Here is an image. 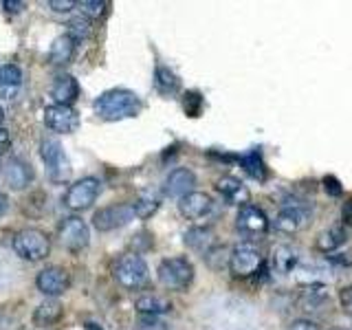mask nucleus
Listing matches in <instances>:
<instances>
[{
    "label": "nucleus",
    "instance_id": "f257e3e1",
    "mask_svg": "<svg viewBox=\"0 0 352 330\" xmlns=\"http://www.w3.org/2000/svg\"><path fill=\"white\" fill-rule=\"evenodd\" d=\"M95 115L104 121H121L132 119L143 110V102L137 93L128 91V88H113L106 91L95 99Z\"/></svg>",
    "mask_w": 352,
    "mask_h": 330
},
{
    "label": "nucleus",
    "instance_id": "f03ea898",
    "mask_svg": "<svg viewBox=\"0 0 352 330\" xmlns=\"http://www.w3.org/2000/svg\"><path fill=\"white\" fill-rule=\"evenodd\" d=\"M113 275L117 284L124 286L126 291H139L141 286H146L150 278V269L139 253H124V256L117 260Z\"/></svg>",
    "mask_w": 352,
    "mask_h": 330
},
{
    "label": "nucleus",
    "instance_id": "7ed1b4c3",
    "mask_svg": "<svg viewBox=\"0 0 352 330\" xmlns=\"http://www.w3.org/2000/svg\"><path fill=\"white\" fill-rule=\"evenodd\" d=\"M159 282L168 291H185L194 282V264L185 256H174L161 260L159 269Z\"/></svg>",
    "mask_w": 352,
    "mask_h": 330
},
{
    "label": "nucleus",
    "instance_id": "20e7f679",
    "mask_svg": "<svg viewBox=\"0 0 352 330\" xmlns=\"http://www.w3.org/2000/svg\"><path fill=\"white\" fill-rule=\"evenodd\" d=\"M14 251L27 262H42L51 253V240L40 229H22L14 236Z\"/></svg>",
    "mask_w": 352,
    "mask_h": 330
},
{
    "label": "nucleus",
    "instance_id": "39448f33",
    "mask_svg": "<svg viewBox=\"0 0 352 330\" xmlns=\"http://www.w3.org/2000/svg\"><path fill=\"white\" fill-rule=\"evenodd\" d=\"M40 157L47 165V172H49V179L53 183H64L71 179V163L66 159L64 148L58 139H44L42 146H40Z\"/></svg>",
    "mask_w": 352,
    "mask_h": 330
},
{
    "label": "nucleus",
    "instance_id": "423d86ee",
    "mask_svg": "<svg viewBox=\"0 0 352 330\" xmlns=\"http://www.w3.org/2000/svg\"><path fill=\"white\" fill-rule=\"evenodd\" d=\"M99 192H102V181L95 176H84V179L75 181L69 192L64 194V207H69L71 212H84V209L93 207Z\"/></svg>",
    "mask_w": 352,
    "mask_h": 330
},
{
    "label": "nucleus",
    "instance_id": "0eeeda50",
    "mask_svg": "<svg viewBox=\"0 0 352 330\" xmlns=\"http://www.w3.org/2000/svg\"><path fill=\"white\" fill-rule=\"evenodd\" d=\"M229 271L236 278H251L262 269V253L258 247L249 245V242H240L229 253Z\"/></svg>",
    "mask_w": 352,
    "mask_h": 330
},
{
    "label": "nucleus",
    "instance_id": "6e6552de",
    "mask_svg": "<svg viewBox=\"0 0 352 330\" xmlns=\"http://www.w3.org/2000/svg\"><path fill=\"white\" fill-rule=\"evenodd\" d=\"M58 238L64 249H69L71 253H80L91 242V229L80 216H66L58 225Z\"/></svg>",
    "mask_w": 352,
    "mask_h": 330
},
{
    "label": "nucleus",
    "instance_id": "1a4fd4ad",
    "mask_svg": "<svg viewBox=\"0 0 352 330\" xmlns=\"http://www.w3.org/2000/svg\"><path fill=\"white\" fill-rule=\"evenodd\" d=\"M311 223H313V214L304 205H286L275 216V229L286 236L300 234V231L311 227Z\"/></svg>",
    "mask_w": 352,
    "mask_h": 330
},
{
    "label": "nucleus",
    "instance_id": "9d476101",
    "mask_svg": "<svg viewBox=\"0 0 352 330\" xmlns=\"http://www.w3.org/2000/svg\"><path fill=\"white\" fill-rule=\"evenodd\" d=\"M44 126L58 135H73L80 128V115L73 106L51 104L44 108Z\"/></svg>",
    "mask_w": 352,
    "mask_h": 330
},
{
    "label": "nucleus",
    "instance_id": "9b49d317",
    "mask_svg": "<svg viewBox=\"0 0 352 330\" xmlns=\"http://www.w3.org/2000/svg\"><path fill=\"white\" fill-rule=\"evenodd\" d=\"M236 229L240 231L245 238H260L267 234L269 229V218L264 214V209H260L258 205H242L238 209L236 216Z\"/></svg>",
    "mask_w": 352,
    "mask_h": 330
},
{
    "label": "nucleus",
    "instance_id": "f8f14e48",
    "mask_svg": "<svg viewBox=\"0 0 352 330\" xmlns=\"http://www.w3.org/2000/svg\"><path fill=\"white\" fill-rule=\"evenodd\" d=\"M130 220H135V212H132V205L128 203H119V205H108V207H102L99 212H95L93 216V227L97 231H115V229H121L126 227Z\"/></svg>",
    "mask_w": 352,
    "mask_h": 330
},
{
    "label": "nucleus",
    "instance_id": "ddd939ff",
    "mask_svg": "<svg viewBox=\"0 0 352 330\" xmlns=\"http://www.w3.org/2000/svg\"><path fill=\"white\" fill-rule=\"evenodd\" d=\"M36 286H38V291L42 295L58 300L60 295H64L66 291L71 289V275L62 267H47V269H42L38 273Z\"/></svg>",
    "mask_w": 352,
    "mask_h": 330
},
{
    "label": "nucleus",
    "instance_id": "4468645a",
    "mask_svg": "<svg viewBox=\"0 0 352 330\" xmlns=\"http://www.w3.org/2000/svg\"><path fill=\"white\" fill-rule=\"evenodd\" d=\"M194 187H196V174L187 168H176L168 174V179H165L163 192H165V196L179 198L181 201L183 196L194 192Z\"/></svg>",
    "mask_w": 352,
    "mask_h": 330
},
{
    "label": "nucleus",
    "instance_id": "2eb2a0df",
    "mask_svg": "<svg viewBox=\"0 0 352 330\" xmlns=\"http://www.w3.org/2000/svg\"><path fill=\"white\" fill-rule=\"evenodd\" d=\"M212 196L205 192H190L187 196H183L179 201V212L187 218V220H201L203 216H207L212 212Z\"/></svg>",
    "mask_w": 352,
    "mask_h": 330
},
{
    "label": "nucleus",
    "instance_id": "dca6fc26",
    "mask_svg": "<svg viewBox=\"0 0 352 330\" xmlns=\"http://www.w3.org/2000/svg\"><path fill=\"white\" fill-rule=\"evenodd\" d=\"M5 181L14 192L25 190L33 181V168L22 159H9L5 165Z\"/></svg>",
    "mask_w": 352,
    "mask_h": 330
},
{
    "label": "nucleus",
    "instance_id": "f3484780",
    "mask_svg": "<svg viewBox=\"0 0 352 330\" xmlns=\"http://www.w3.org/2000/svg\"><path fill=\"white\" fill-rule=\"evenodd\" d=\"M216 190L218 194L225 198L229 205H247L249 203V190L247 185L242 183L236 176H223V179L216 181Z\"/></svg>",
    "mask_w": 352,
    "mask_h": 330
},
{
    "label": "nucleus",
    "instance_id": "a211bd4d",
    "mask_svg": "<svg viewBox=\"0 0 352 330\" xmlns=\"http://www.w3.org/2000/svg\"><path fill=\"white\" fill-rule=\"evenodd\" d=\"M51 97L60 106H73L80 97V84L73 75H60L51 88Z\"/></svg>",
    "mask_w": 352,
    "mask_h": 330
},
{
    "label": "nucleus",
    "instance_id": "6ab92c4d",
    "mask_svg": "<svg viewBox=\"0 0 352 330\" xmlns=\"http://www.w3.org/2000/svg\"><path fill=\"white\" fill-rule=\"evenodd\" d=\"M64 317V306L60 300H53V297H47L33 313V324L40 328H49L53 324H58Z\"/></svg>",
    "mask_w": 352,
    "mask_h": 330
},
{
    "label": "nucleus",
    "instance_id": "aec40b11",
    "mask_svg": "<svg viewBox=\"0 0 352 330\" xmlns=\"http://www.w3.org/2000/svg\"><path fill=\"white\" fill-rule=\"evenodd\" d=\"M22 86V71L16 64H5L0 66V97L11 99L16 97Z\"/></svg>",
    "mask_w": 352,
    "mask_h": 330
},
{
    "label": "nucleus",
    "instance_id": "412c9836",
    "mask_svg": "<svg viewBox=\"0 0 352 330\" xmlns=\"http://www.w3.org/2000/svg\"><path fill=\"white\" fill-rule=\"evenodd\" d=\"M75 55V42L66 36V33H62V36H58L53 40L51 44V51H49V62L53 66H66L71 64Z\"/></svg>",
    "mask_w": 352,
    "mask_h": 330
},
{
    "label": "nucleus",
    "instance_id": "4be33fe9",
    "mask_svg": "<svg viewBox=\"0 0 352 330\" xmlns=\"http://www.w3.org/2000/svg\"><path fill=\"white\" fill-rule=\"evenodd\" d=\"M346 238H348V234H346L344 227H339V225L328 227V229H324L322 234L317 236L315 249L322 251V253H333V251H337L341 245H344Z\"/></svg>",
    "mask_w": 352,
    "mask_h": 330
},
{
    "label": "nucleus",
    "instance_id": "5701e85b",
    "mask_svg": "<svg viewBox=\"0 0 352 330\" xmlns=\"http://www.w3.org/2000/svg\"><path fill=\"white\" fill-rule=\"evenodd\" d=\"M271 262H273V269L286 275V273H291L295 271L297 267V262H300V258H297V251L289 245H278L273 249L271 253Z\"/></svg>",
    "mask_w": 352,
    "mask_h": 330
},
{
    "label": "nucleus",
    "instance_id": "b1692460",
    "mask_svg": "<svg viewBox=\"0 0 352 330\" xmlns=\"http://www.w3.org/2000/svg\"><path fill=\"white\" fill-rule=\"evenodd\" d=\"M170 308H172L170 300H165V297L154 295V293L143 295V297H139V300H137V311L141 315H146V317H157L161 313H168Z\"/></svg>",
    "mask_w": 352,
    "mask_h": 330
},
{
    "label": "nucleus",
    "instance_id": "393cba45",
    "mask_svg": "<svg viewBox=\"0 0 352 330\" xmlns=\"http://www.w3.org/2000/svg\"><path fill=\"white\" fill-rule=\"evenodd\" d=\"M185 245L190 249H194V251L207 253L209 249L214 247V234L209 229H205V227H194V229H190L185 234Z\"/></svg>",
    "mask_w": 352,
    "mask_h": 330
},
{
    "label": "nucleus",
    "instance_id": "a878e982",
    "mask_svg": "<svg viewBox=\"0 0 352 330\" xmlns=\"http://www.w3.org/2000/svg\"><path fill=\"white\" fill-rule=\"evenodd\" d=\"M154 86L161 95H174L181 88V82L168 66H159L157 73H154Z\"/></svg>",
    "mask_w": 352,
    "mask_h": 330
},
{
    "label": "nucleus",
    "instance_id": "bb28decb",
    "mask_svg": "<svg viewBox=\"0 0 352 330\" xmlns=\"http://www.w3.org/2000/svg\"><path fill=\"white\" fill-rule=\"evenodd\" d=\"M242 163V170H245L251 179L256 181H264V176H267V168H264V161L260 157V152H249L245 157L240 159Z\"/></svg>",
    "mask_w": 352,
    "mask_h": 330
},
{
    "label": "nucleus",
    "instance_id": "cd10ccee",
    "mask_svg": "<svg viewBox=\"0 0 352 330\" xmlns=\"http://www.w3.org/2000/svg\"><path fill=\"white\" fill-rule=\"evenodd\" d=\"M159 207H161V203H159V198L157 196H139L135 203H132V212H135V216L137 218H150V216H154L159 212Z\"/></svg>",
    "mask_w": 352,
    "mask_h": 330
},
{
    "label": "nucleus",
    "instance_id": "c85d7f7f",
    "mask_svg": "<svg viewBox=\"0 0 352 330\" xmlns=\"http://www.w3.org/2000/svg\"><path fill=\"white\" fill-rule=\"evenodd\" d=\"M66 27H69V29H66V36H69L75 44H77V42H82V40H86L88 36H91V20L84 18V16L73 18Z\"/></svg>",
    "mask_w": 352,
    "mask_h": 330
},
{
    "label": "nucleus",
    "instance_id": "c756f323",
    "mask_svg": "<svg viewBox=\"0 0 352 330\" xmlns=\"http://www.w3.org/2000/svg\"><path fill=\"white\" fill-rule=\"evenodd\" d=\"M77 7H80L84 18L91 20V18H102L108 9V3L106 0H82V3H77Z\"/></svg>",
    "mask_w": 352,
    "mask_h": 330
},
{
    "label": "nucleus",
    "instance_id": "7c9ffc66",
    "mask_svg": "<svg viewBox=\"0 0 352 330\" xmlns=\"http://www.w3.org/2000/svg\"><path fill=\"white\" fill-rule=\"evenodd\" d=\"M183 108L190 117H198L201 115V108H203V97L198 93H187L183 99Z\"/></svg>",
    "mask_w": 352,
    "mask_h": 330
},
{
    "label": "nucleus",
    "instance_id": "2f4dec72",
    "mask_svg": "<svg viewBox=\"0 0 352 330\" xmlns=\"http://www.w3.org/2000/svg\"><path fill=\"white\" fill-rule=\"evenodd\" d=\"M47 7L53 9L55 14H69V11L77 7V3H73V0H49Z\"/></svg>",
    "mask_w": 352,
    "mask_h": 330
},
{
    "label": "nucleus",
    "instance_id": "473e14b6",
    "mask_svg": "<svg viewBox=\"0 0 352 330\" xmlns=\"http://www.w3.org/2000/svg\"><path fill=\"white\" fill-rule=\"evenodd\" d=\"M339 304H341V308H344L348 315H352V286H346V289H341V293H339Z\"/></svg>",
    "mask_w": 352,
    "mask_h": 330
},
{
    "label": "nucleus",
    "instance_id": "72a5a7b5",
    "mask_svg": "<svg viewBox=\"0 0 352 330\" xmlns=\"http://www.w3.org/2000/svg\"><path fill=\"white\" fill-rule=\"evenodd\" d=\"M3 9L7 14H20L22 9H27L25 0H3Z\"/></svg>",
    "mask_w": 352,
    "mask_h": 330
},
{
    "label": "nucleus",
    "instance_id": "f704fd0d",
    "mask_svg": "<svg viewBox=\"0 0 352 330\" xmlns=\"http://www.w3.org/2000/svg\"><path fill=\"white\" fill-rule=\"evenodd\" d=\"M289 330H319L315 322L311 319H295V322L289 326Z\"/></svg>",
    "mask_w": 352,
    "mask_h": 330
},
{
    "label": "nucleus",
    "instance_id": "c9c22d12",
    "mask_svg": "<svg viewBox=\"0 0 352 330\" xmlns=\"http://www.w3.org/2000/svg\"><path fill=\"white\" fill-rule=\"evenodd\" d=\"M324 185H326L328 194H335V196L341 194V185H339L337 179H333V176H326V179H324Z\"/></svg>",
    "mask_w": 352,
    "mask_h": 330
},
{
    "label": "nucleus",
    "instance_id": "e433bc0d",
    "mask_svg": "<svg viewBox=\"0 0 352 330\" xmlns=\"http://www.w3.org/2000/svg\"><path fill=\"white\" fill-rule=\"evenodd\" d=\"M9 148H11V137H9V132L0 128V154H5Z\"/></svg>",
    "mask_w": 352,
    "mask_h": 330
},
{
    "label": "nucleus",
    "instance_id": "4c0bfd02",
    "mask_svg": "<svg viewBox=\"0 0 352 330\" xmlns=\"http://www.w3.org/2000/svg\"><path fill=\"white\" fill-rule=\"evenodd\" d=\"M7 209H9V198L3 192H0V218L7 214Z\"/></svg>",
    "mask_w": 352,
    "mask_h": 330
},
{
    "label": "nucleus",
    "instance_id": "58836bf2",
    "mask_svg": "<svg viewBox=\"0 0 352 330\" xmlns=\"http://www.w3.org/2000/svg\"><path fill=\"white\" fill-rule=\"evenodd\" d=\"M3 119H5V110L0 108V124H3Z\"/></svg>",
    "mask_w": 352,
    "mask_h": 330
},
{
    "label": "nucleus",
    "instance_id": "ea45409f",
    "mask_svg": "<svg viewBox=\"0 0 352 330\" xmlns=\"http://www.w3.org/2000/svg\"><path fill=\"white\" fill-rule=\"evenodd\" d=\"M330 330H344V328H330Z\"/></svg>",
    "mask_w": 352,
    "mask_h": 330
}]
</instances>
